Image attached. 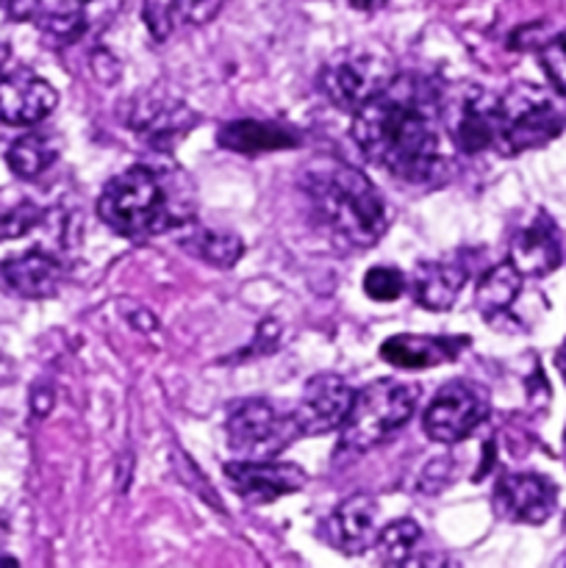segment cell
<instances>
[{"mask_svg": "<svg viewBox=\"0 0 566 568\" xmlns=\"http://www.w3.org/2000/svg\"><path fill=\"white\" fill-rule=\"evenodd\" d=\"M558 488L549 477L522 471V475L499 477L494 486V510L499 519L514 525H544L555 514Z\"/></svg>", "mask_w": 566, "mask_h": 568, "instance_id": "obj_11", "label": "cell"}, {"mask_svg": "<svg viewBox=\"0 0 566 568\" xmlns=\"http://www.w3.org/2000/svg\"><path fill=\"white\" fill-rule=\"evenodd\" d=\"M422 541V527L414 519H397L383 527L375 538L377 560L386 566H405L414 560Z\"/></svg>", "mask_w": 566, "mask_h": 568, "instance_id": "obj_25", "label": "cell"}, {"mask_svg": "<svg viewBox=\"0 0 566 568\" xmlns=\"http://www.w3.org/2000/svg\"><path fill=\"white\" fill-rule=\"evenodd\" d=\"M222 6H225V0H170L172 26L178 22V26L200 28L214 20Z\"/></svg>", "mask_w": 566, "mask_h": 568, "instance_id": "obj_28", "label": "cell"}, {"mask_svg": "<svg viewBox=\"0 0 566 568\" xmlns=\"http://www.w3.org/2000/svg\"><path fill=\"white\" fill-rule=\"evenodd\" d=\"M420 403V386L381 377L353 397L347 419L338 427V453L364 455L403 430Z\"/></svg>", "mask_w": 566, "mask_h": 568, "instance_id": "obj_4", "label": "cell"}, {"mask_svg": "<svg viewBox=\"0 0 566 568\" xmlns=\"http://www.w3.org/2000/svg\"><path fill=\"white\" fill-rule=\"evenodd\" d=\"M6 538H9V527L0 519V566H17V560L6 552Z\"/></svg>", "mask_w": 566, "mask_h": 568, "instance_id": "obj_32", "label": "cell"}, {"mask_svg": "<svg viewBox=\"0 0 566 568\" xmlns=\"http://www.w3.org/2000/svg\"><path fill=\"white\" fill-rule=\"evenodd\" d=\"M33 22L44 42L53 48H67L87 31V6L83 0H53L48 6H39Z\"/></svg>", "mask_w": 566, "mask_h": 568, "instance_id": "obj_23", "label": "cell"}, {"mask_svg": "<svg viewBox=\"0 0 566 568\" xmlns=\"http://www.w3.org/2000/svg\"><path fill=\"white\" fill-rule=\"evenodd\" d=\"M98 216L122 239H150L192 220L183 189H175L172 172L137 164L111 178L98 197Z\"/></svg>", "mask_w": 566, "mask_h": 568, "instance_id": "obj_3", "label": "cell"}, {"mask_svg": "<svg viewBox=\"0 0 566 568\" xmlns=\"http://www.w3.org/2000/svg\"><path fill=\"white\" fill-rule=\"evenodd\" d=\"M447 131L455 148L466 155L494 148L497 142V94L472 89L469 94L455 100Z\"/></svg>", "mask_w": 566, "mask_h": 568, "instance_id": "obj_16", "label": "cell"}, {"mask_svg": "<svg viewBox=\"0 0 566 568\" xmlns=\"http://www.w3.org/2000/svg\"><path fill=\"white\" fill-rule=\"evenodd\" d=\"M444 94L433 78L405 72L353 114L361 153L411 186H438L449 178L444 153Z\"/></svg>", "mask_w": 566, "mask_h": 568, "instance_id": "obj_1", "label": "cell"}, {"mask_svg": "<svg viewBox=\"0 0 566 568\" xmlns=\"http://www.w3.org/2000/svg\"><path fill=\"white\" fill-rule=\"evenodd\" d=\"M216 144L233 153L255 155L300 148V133L286 122L275 120H231L216 133Z\"/></svg>", "mask_w": 566, "mask_h": 568, "instance_id": "obj_19", "label": "cell"}, {"mask_svg": "<svg viewBox=\"0 0 566 568\" xmlns=\"http://www.w3.org/2000/svg\"><path fill=\"white\" fill-rule=\"evenodd\" d=\"M0 281L22 300H50L59 294L64 266L48 250L33 247L0 261Z\"/></svg>", "mask_w": 566, "mask_h": 568, "instance_id": "obj_15", "label": "cell"}, {"mask_svg": "<svg viewBox=\"0 0 566 568\" xmlns=\"http://www.w3.org/2000/svg\"><path fill=\"white\" fill-rule=\"evenodd\" d=\"M511 264L525 277H544L555 272L564 261L560 253V236L555 222L544 211H538L525 227L511 239Z\"/></svg>", "mask_w": 566, "mask_h": 568, "instance_id": "obj_17", "label": "cell"}, {"mask_svg": "<svg viewBox=\"0 0 566 568\" xmlns=\"http://www.w3.org/2000/svg\"><path fill=\"white\" fill-rule=\"evenodd\" d=\"M225 436L236 458L270 460L292 447L294 438H300V430L292 419V410L281 414L270 399L250 397L228 408Z\"/></svg>", "mask_w": 566, "mask_h": 568, "instance_id": "obj_7", "label": "cell"}, {"mask_svg": "<svg viewBox=\"0 0 566 568\" xmlns=\"http://www.w3.org/2000/svg\"><path fill=\"white\" fill-rule=\"evenodd\" d=\"M303 192L327 231L353 247H372L388 227V211L375 183L336 155H316L303 170Z\"/></svg>", "mask_w": 566, "mask_h": 568, "instance_id": "obj_2", "label": "cell"}, {"mask_svg": "<svg viewBox=\"0 0 566 568\" xmlns=\"http://www.w3.org/2000/svg\"><path fill=\"white\" fill-rule=\"evenodd\" d=\"M225 477L233 491L250 505H272L277 499L297 494L309 483L305 469L283 460H233L225 464Z\"/></svg>", "mask_w": 566, "mask_h": 568, "instance_id": "obj_12", "label": "cell"}, {"mask_svg": "<svg viewBox=\"0 0 566 568\" xmlns=\"http://www.w3.org/2000/svg\"><path fill=\"white\" fill-rule=\"evenodd\" d=\"M466 286V266L461 261H422L414 270V303L425 311H449Z\"/></svg>", "mask_w": 566, "mask_h": 568, "instance_id": "obj_20", "label": "cell"}, {"mask_svg": "<svg viewBox=\"0 0 566 568\" xmlns=\"http://www.w3.org/2000/svg\"><path fill=\"white\" fill-rule=\"evenodd\" d=\"M564 128L566 116L544 89L519 83L505 94H497V153L519 155L525 150L544 148L558 139Z\"/></svg>", "mask_w": 566, "mask_h": 568, "instance_id": "obj_5", "label": "cell"}, {"mask_svg": "<svg viewBox=\"0 0 566 568\" xmlns=\"http://www.w3.org/2000/svg\"><path fill=\"white\" fill-rule=\"evenodd\" d=\"M6 381H9V364H6V361L0 358V386H3Z\"/></svg>", "mask_w": 566, "mask_h": 568, "instance_id": "obj_34", "label": "cell"}, {"mask_svg": "<svg viewBox=\"0 0 566 568\" xmlns=\"http://www.w3.org/2000/svg\"><path fill=\"white\" fill-rule=\"evenodd\" d=\"M355 392L342 375L320 372L303 386L297 405L292 410V419L297 425L300 436H327L336 433L347 419L353 408Z\"/></svg>", "mask_w": 566, "mask_h": 568, "instance_id": "obj_10", "label": "cell"}, {"mask_svg": "<svg viewBox=\"0 0 566 568\" xmlns=\"http://www.w3.org/2000/svg\"><path fill=\"white\" fill-rule=\"evenodd\" d=\"M522 283H525V275H522L511 261L492 266V270L481 277L475 305L488 325L505 327V322H514L511 320V311H514L516 300H519Z\"/></svg>", "mask_w": 566, "mask_h": 568, "instance_id": "obj_21", "label": "cell"}, {"mask_svg": "<svg viewBox=\"0 0 566 568\" xmlns=\"http://www.w3.org/2000/svg\"><path fill=\"white\" fill-rule=\"evenodd\" d=\"M386 3L388 0H350V6H353L355 11H364V14H375V11H381Z\"/></svg>", "mask_w": 566, "mask_h": 568, "instance_id": "obj_31", "label": "cell"}, {"mask_svg": "<svg viewBox=\"0 0 566 568\" xmlns=\"http://www.w3.org/2000/svg\"><path fill=\"white\" fill-rule=\"evenodd\" d=\"M122 125L131 128L148 148L172 150L178 139L198 125V114L183 100L161 98L155 92L133 94L120 109Z\"/></svg>", "mask_w": 566, "mask_h": 568, "instance_id": "obj_9", "label": "cell"}, {"mask_svg": "<svg viewBox=\"0 0 566 568\" xmlns=\"http://www.w3.org/2000/svg\"><path fill=\"white\" fill-rule=\"evenodd\" d=\"M9 44L6 42H0V75H3V70H6V64H9Z\"/></svg>", "mask_w": 566, "mask_h": 568, "instance_id": "obj_33", "label": "cell"}, {"mask_svg": "<svg viewBox=\"0 0 566 568\" xmlns=\"http://www.w3.org/2000/svg\"><path fill=\"white\" fill-rule=\"evenodd\" d=\"M320 538L336 552L355 558L375 547L377 503L366 494L347 497L327 519H322Z\"/></svg>", "mask_w": 566, "mask_h": 568, "instance_id": "obj_13", "label": "cell"}, {"mask_svg": "<svg viewBox=\"0 0 566 568\" xmlns=\"http://www.w3.org/2000/svg\"><path fill=\"white\" fill-rule=\"evenodd\" d=\"M44 0H0V9L6 11L9 20H33Z\"/></svg>", "mask_w": 566, "mask_h": 568, "instance_id": "obj_30", "label": "cell"}, {"mask_svg": "<svg viewBox=\"0 0 566 568\" xmlns=\"http://www.w3.org/2000/svg\"><path fill=\"white\" fill-rule=\"evenodd\" d=\"M59 103V92L31 70H14L0 75V122L28 128L42 122Z\"/></svg>", "mask_w": 566, "mask_h": 568, "instance_id": "obj_14", "label": "cell"}, {"mask_svg": "<svg viewBox=\"0 0 566 568\" xmlns=\"http://www.w3.org/2000/svg\"><path fill=\"white\" fill-rule=\"evenodd\" d=\"M558 366H560V372H564V377H566V344H564V349L558 353Z\"/></svg>", "mask_w": 566, "mask_h": 568, "instance_id": "obj_35", "label": "cell"}, {"mask_svg": "<svg viewBox=\"0 0 566 568\" xmlns=\"http://www.w3.org/2000/svg\"><path fill=\"white\" fill-rule=\"evenodd\" d=\"M364 292L375 303H394L405 292V275L397 266H372L364 277Z\"/></svg>", "mask_w": 566, "mask_h": 568, "instance_id": "obj_27", "label": "cell"}, {"mask_svg": "<svg viewBox=\"0 0 566 568\" xmlns=\"http://www.w3.org/2000/svg\"><path fill=\"white\" fill-rule=\"evenodd\" d=\"M397 78V64L377 48H347L322 64L320 89L336 109L355 114Z\"/></svg>", "mask_w": 566, "mask_h": 568, "instance_id": "obj_6", "label": "cell"}, {"mask_svg": "<svg viewBox=\"0 0 566 568\" xmlns=\"http://www.w3.org/2000/svg\"><path fill=\"white\" fill-rule=\"evenodd\" d=\"M538 61H542L544 75L549 78L555 92L566 98V31H560L558 37H553L549 42L542 44Z\"/></svg>", "mask_w": 566, "mask_h": 568, "instance_id": "obj_29", "label": "cell"}, {"mask_svg": "<svg viewBox=\"0 0 566 568\" xmlns=\"http://www.w3.org/2000/svg\"><path fill=\"white\" fill-rule=\"evenodd\" d=\"M469 344L466 336H416V333H400L383 342L381 358L397 369H433V366L449 364Z\"/></svg>", "mask_w": 566, "mask_h": 568, "instance_id": "obj_18", "label": "cell"}, {"mask_svg": "<svg viewBox=\"0 0 566 568\" xmlns=\"http://www.w3.org/2000/svg\"><path fill=\"white\" fill-rule=\"evenodd\" d=\"M42 222V209L22 194L0 192V242L20 239Z\"/></svg>", "mask_w": 566, "mask_h": 568, "instance_id": "obj_26", "label": "cell"}, {"mask_svg": "<svg viewBox=\"0 0 566 568\" xmlns=\"http://www.w3.org/2000/svg\"><path fill=\"white\" fill-rule=\"evenodd\" d=\"M61 155V139L55 133L33 131L26 136L14 139L6 148V164L22 181H33V178L44 175L50 166L59 161Z\"/></svg>", "mask_w": 566, "mask_h": 568, "instance_id": "obj_22", "label": "cell"}, {"mask_svg": "<svg viewBox=\"0 0 566 568\" xmlns=\"http://www.w3.org/2000/svg\"><path fill=\"white\" fill-rule=\"evenodd\" d=\"M488 416V397L477 383L449 381L436 392L422 416V430L431 442L458 444L469 438Z\"/></svg>", "mask_w": 566, "mask_h": 568, "instance_id": "obj_8", "label": "cell"}, {"mask_svg": "<svg viewBox=\"0 0 566 568\" xmlns=\"http://www.w3.org/2000/svg\"><path fill=\"white\" fill-rule=\"evenodd\" d=\"M181 247L203 264L228 270L239 264L244 255V242L231 231H211V227H189L181 236Z\"/></svg>", "mask_w": 566, "mask_h": 568, "instance_id": "obj_24", "label": "cell"}]
</instances>
